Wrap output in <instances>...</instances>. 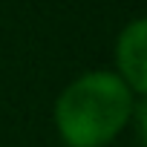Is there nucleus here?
I'll use <instances>...</instances> for the list:
<instances>
[{"instance_id": "3", "label": "nucleus", "mask_w": 147, "mask_h": 147, "mask_svg": "<svg viewBox=\"0 0 147 147\" xmlns=\"http://www.w3.org/2000/svg\"><path fill=\"white\" fill-rule=\"evenodd\" d=\"M136 127V136H138V144L147 147V98H136V107H133V121Z\"/></svg>"}, {"instance_id": "2", "label": "nucleus", "mask_w": 147, "mask_h": 147, "mask_svg": "<svg viewBox=\"0 0 147 147\" xmlns=\"http://www.w3.org/2000/svg\"><path fill=\"white\" fill-rule=\"evenodd\" d=\"M113 72L136 98H147V15L127 20L113 43Z\"/></svg>"}, {"instance_id": "1", "label": "nucleus", "mask_w": 147, "mask_h": 147, "mask_svg": "<svg viewBox=\"0 0 147 147\" xmlns=\"http://www.w3.org/2000/svg\"><path fill=\"white\" fill-rule=\"evenodd\" d=\"M136 95L113 69L75 75L52 104V127L63 147H110L133 121Z\"/></svg>"}]
</instances>
